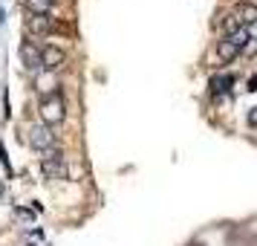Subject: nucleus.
<instances>
[{
    "label": "nucleus",
    "mask_w": 257,
    "mask_h": 246,
    "mask_svg": "<svg viewBox=\"0 0 257 246\" xmlns=\"http://www.w3.org/2000/svg\"><path fill=\"white\" fill-rule=\"evenodd\" d=\"M248 41H251L248 29H231V32H225V38L217 44V61H220V64L234 61L245 47H248Z\"/></svg>",
    "instance_id": "f257e3e1"
},
{
    "label": "nucleus",
    "mask_w": 257,
    "mask_h": 246,
    "mask_svg": "<svg viewBox=\"0 0 257 246\" xmlns=\"http://www.w3.org/2000/svg\"><path fill=\"white\" fill-rule=\"evenodd\" d=\"M67 116V105H64V93H61L58 87H52L44 99V105H41V119H44V125H61Z\"/></svg>",
    "instance_id": "f03ea898"
},
{
    "label": "nucleus",
    "mask_w": 257,
    "mask_h": 246,
    "mask_svg": "<svg viewBox=\"0 0 257 246\" xmlns=\"http://www.w3.org/2000/svg\"><path fill=\"white\" fill-rule=\"evenodd\" d=\"M257 24V6L251 3H243V6H237L231 12V18L225 21V29L231 32V29H248V26Z\"/></svg>",
    "instance_id": "7ed1b4c3"
},
{
    "label": "nucleus",
    "mask_w": 257,
    "mask_h": 246,
    "mask_svg": "<svg viewBox=\"0 0 257 246\" xmlns=\"http://www.w3.org/2000/svg\"><path fill=\"white\" fill-rule=\"evenodd\" d=\"M41 165H44V174H47V180H64V177H67V171H70V168H67V159H64V153L55 151V148L44 153V162H41Z\"/></svg>",
    "instance_id": "20e7f679"
},
{
    "label": "nucleus",
    "mask_w": 257,
    "mask_h": 246,
    "mask_svg": "<svg viewBox=\"0 0 257 246\" xmlns=\"http://www.w3.org/2000/svg\"><path fill=\"white\" fill-rule=\"evenodd\" d=\"M64 61H67V49L61 47V44H47V47H41V70L55 72V70H61Z\"/></svg>",
    "instance_id": "39448f33"
},
{
    "label": "nucleus",
    "mask_w": 257,
    "mask_h": 246,
    "mask_svg": "<svg viewBox=\"0 0 257 246\" xmlns=\"http://www.w3.org/2000/svg\"><path fill=\"white\" fill-rule=\"evenodd\" d=\"M29 145L35 148V151L47 153L55 148V136H52V130L47 128V125H32L29 128Z\"/></svg>",
    "instance_id": "423d86ee"
},
{
    "label": "nucleus",
    "mask_w": 257,
    "mask_h": 246,
    "mask_svg": "<svg viewBox=\"0 0 257 246\" xmlns=\"http://www.w3.org/2000/svg\"><path fill=\"white\" fill-rule=\"evenodd\" d=\"M26 29L32 35H52V32H58V24H55V18L49 12H38L26 21Z\"/></svg>",
    "instance_id": "0eeeda50"
},
{
    "label": "nucleus",
    "mask_w": 257,
    "mask_h": 246,
    "mask_svg": "<svg viewBox=\"0 0 257 246\" xmlns=\"http://www.w3.org/2000/svg\"><path fill=\"white\" fill-rule=\"evenodd\" d=\"M21 58H24V67L26 70H41V49L32 44V41H26L24 47H21Z\"/></svg>",
    "instance_id": "6e6552de"
},
{
    "label": "nucleus",
    "mask_w": 257,
    "mask_h": 246,
    "mask_svg": "<svg viewBox=\"0 0 257 246\" xmlns=\"http://www.w3.org/2000/svg\"><path fill=\"white\" fill-rule=\"evenodd\" d=\"M234 81H237V78H234V72H220V75H214V78H211V93H214V96H225L234 87Z\"/></svg>",
    "instance_id": "1a4fd4ad"
},
{
    "label": "nucleus",
    "mask_w": 257,
    "mask_h": 246,
    "mask_svg": "<svg viewBox=\"0 0 257 246\" xmlns=\"http://www.w3.org/2000/svg\"><path fill=\"white\" fill-rule=\"evenodd\" d=\"M49 6H52V0H26V9H32V15L49 12Z\"/></svg>",
    "instance_id": "9d476101"
},
{
    "label": "nucleus",
    "mask_w": 257,
    "mask_h": 246,
    "mask_svg": "<svg viewBox=\"0 0 257 246\" xmlns=\"http://www.w3.org/2000/svg\"><path fill=\"white\" fill-rule=\"evenodd\" d=\"M248 125H254L257 128V107H251V113H248Z\"/></svg>",
    "instance_id": "9b49d317"
}]
</instances>
